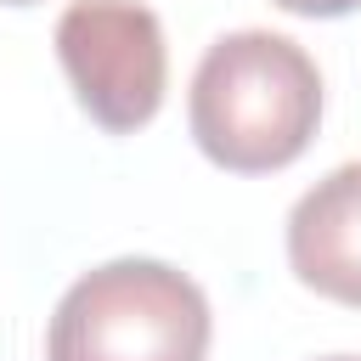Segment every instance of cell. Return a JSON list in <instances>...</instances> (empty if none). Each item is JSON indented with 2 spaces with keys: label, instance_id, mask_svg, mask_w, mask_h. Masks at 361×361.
Wrapping results in <instances>:
<instances>
[{
  "label": "cell",
  "instance_id": "2",
  "mask_svg": "<svg viewBox=\"0 0 361 361\" xmlns=\"http://www.w3.org/2000/svg\"><path fill=\"white\" fill-rule=\"evenodd\" d=\"M209 299L164 259H113L85 271L45 333V361H203Z\"/></svg>",
  "mask_w": 361,
  "mask_h": 361
},
{
  "label": "cell",
  "instance_id": "4",
  "mask_svg": "<svg viewBox=\"0 0 361 361\" xmlns=\"http://www.w3.org/2000/svg\"><path fill=\"white\" fill-rule=\"evenodd\" d=\"M288 265L322 299L361 305V158L338 164L293 203Z\"/></svg>",
  "mask_w": 361,
  "mask_h": 361
},
{
  "label": "cell",
  "instance_id": "5",
  "mask_svg": "<svg viewBox=\"0 0 361 361\" xmlns=\"http://www.w3.org/2000/svg\"><path fill=\"white\" fill-rule=\"evenodd\" d=\"M282 11H299V17H344V11H355L361 0H276Z\"/></svg>",
  "mask_w": 361,
  "mask_h": 361
},
{
  "label": "cell",
  "instance_id": "7",
  "mask_svg": "<svg viewBox=\"0 0 361 361\" xmlns=\"http://www.w3.org/2000/svg\"><path fill=\"white\" fill-rule=\"evenodd\" d=\"M6 6H28V0H6Z\"/></svg>",
  "mask_w": 361,
  "mask_h": 361
},
{
  "label": "cell",
  "instance_id": "3",
  "mask_svg": "<svg viewBox=\"0 0 361 361\" xmlns=\"http://www.w3.org/2000/svg\"><path fill=\"white\" fill-rule=\"evenodd\" d=\"M56 56L79 107L113 135L141 130L164 107V28L135 0H73L56 17Z\"/></svg>",
  "mask_w": 361,
  "mask_h": 361
},
{
  "label": "cell",
  "instance_id": "1",
  "mask_svg": "<svg viewBox=\"0 0 361 361\" xmlns=\"http://www.w3.org/2000/svg\"><path fill=\"white\" fill-rule=\"evenodd\" d=\"M192 141L237 175L293 164L322 124V73L288 34L243 28L203 51L186 96Z\"/></svg>",
  "mask_w": 361,
  "mask_h": 361
},
{
  "label": "cell",
  "instance_id": "6",
  "mask_svg": "<svg viewBox=\"0 0 361 361\" xmlns=\"http://www.w3.org/2000/svg\"><path fill=\"white\" fill-rule=\"evenodd\" d=\"M327 361H361V355H327Z\"/></svg>",
  "mask_w": 361,
  "mask_h": 361
}]
</instances>
